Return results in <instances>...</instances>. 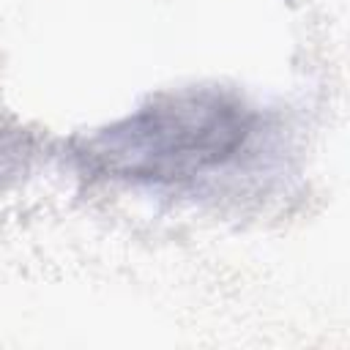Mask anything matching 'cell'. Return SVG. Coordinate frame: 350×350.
<instances>
[{
	"mask_svg": "<svg viewBox=\"0 0 350 350\" xmlns=\"http://www.w3.org/2000/svg\"><path fill=\"white\" fill-rule=\"evenodd\" d=\"M249 134V112L219 90L164 96L85 145L90 167L134 180H180L227 161Z\"/></svg>",
	"mask_w": 350,
	"mask_h": 350,
	"instance_id": "1",
	"label": "cell"
}]
</instances>
